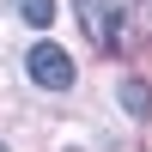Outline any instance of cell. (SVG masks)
Here are the masks:
<instances>
[{
    "mask_svg": "<svg viewBox=\"0 0 152 152\" xmlns=\"http://www.w3.org/2000/svg\"><path fill=\"white\" fill-rule=\"evenodd\" d=\"M73 12L97 49L128 55V49L152 43V0H73Z\"/></svg>",
    "mask_w": 152,
    "mask_h": 152,
    "instance_id": "1",
    "label": "cell"
},
{
    "mask_svg": "<svg viewBox=\"0 0 152 152\" xmlns=\"http://www.w3.org/2000/svg\"><path fill=\"white\" fill-rule=\"evenodd\" d=\"M12 12H18L24 24H37V31L55 24V0H12Z\"/></svg>",
    "mask_w": 152,
    "mask_h": 152,
    "instance_id": "4",
    "label": "cell"
},
{
    "mask_svg": "<svg viewBox=\"0 0 152 152\" xmlns=\"http://www.w3.org/2000/svg\"><path fill=\"white\" fill-rule=\"evenodd\" d=\"M24 67H31V79L43 85V91H67L73 85V55L55 49V43H37L31 55H24Z\"/></svg>",
    "mask_w": 152,
    "mask_h": 152,
    "instance_id": "2",
    "label": "cell"
},
{
    "mask_svg": "<svg viewBox=\"0 0 152 152\" xmlns=\"http://www.w3.org/2000/svg\"><path fill=\"white\" fill-rule=\"evenodd\" d=\"M122 110H128V116H152V85L146 79H122Z\"/></svg>",
    "mask_w": 152,
    "mask_h": 152,
    "instance_id": "3",
    "label": "cell"
},
{
    "mask_svg": "<svg viewBox=\"0 0 152 152\" xmlns=\"http://www.w3.org/2000/svg\"><path fill=\"white\" fill-rule=\"evenodd\" d=\"M0 152H6V146H0Z\"/></svg>",
    "mask_w": 152,
    "mask_h": 152,
    "instance_id": "5",
    "label": "cell"
}]
</instances>
